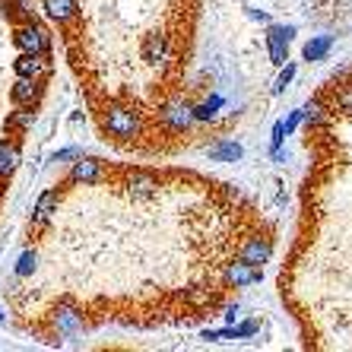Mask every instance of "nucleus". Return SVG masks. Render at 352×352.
I'll return each mask as SVG.
<instances>
[{
	"instance_id": "32",
	"label": "nucleus",
	"mask_w": 352,
	"mask_h": 352,
	"mask_svg": "<svg viewBox=\"0 0 352 352\" xmlns=\"http://www.w3.org/2000/svg\"><path fill=\"white\" fill-rule=\"evenodd\" d=\"M7 10H10V0H0V19L7 16Z\"/></svg>"
},
{
	"instance_id": "8",
	"label": "nucleus",
	"mask_w": 352,
	"mask_h": 352,
	"mask_svg": "<svg viewBox=\"0 0 352 352\" xmlns=\"http://www.w3.org/2000/svg\"><path fill=\"white\" fill-rule=\"evenodd\" d=\"M10 96H13L16 105H35V102H38V80H35V76H16Z\"/></svg>"
},
{
	"instance_id": "13",
	"label": "nucleus",
	"mask_w": 352,
	"mask_h": 352,
	"mask_svg": "<svg viewBox=\"0 0 352 352\" xmlns=\"http://www.w3.org/2000/svg\"><path fill=\"white\" fill-rule=\"evenodd\" d=\"M19 146L13 143V140H0V178H7V175L16 172L19 165Z\"/></svg>"
},
{
	"instance_id": "29",
	"label": "nucleus",
	"mask_w": 352,
	"mask_h": 352,
	"mask_svg": "<svg viewBox=\"0 0 352 352\" xmlns=\"http://www.w3.org/2000/svg\"><path fill=\"white\" fill-rule=\"evenodd\" d=\"M336 105L343 108V111H352V89L340 92V98H336Z\"/></svg>"
},
{
	"instance_id": "20",
	"label": "nucleus",
	"mask_w": 352,
	"mask_h": 352,
	"mask_svg": "<svg viewBox=\"0 0 352 352\" xmlns=\"http://www.w3.org/2000/svg\"><path fill=\"white\" fill-rule=\"evenodd\" d=\"M267 48H270V60L276 67H283L289 60V45H279V41H267Z\"/></svg>"
},
{
	"instance_id": "11",
	"label": "nucleus",
	"mask_w": 352,
	"mask_h": 352,
	"mask_svg": "<svg viewBox=\"0 0 352 352\" xmlns=\"http://www.w3.org/2000/svg\"><path fill=\"white\" fill-rule=\"evenodd\" d=\"M41 7L54 23H70L76 16V0H41Z\"/></svg>"
},
{
	"instance_id": "31",
	"label": "nucleus",
	"mask_w": 352,
	"mask_h": 352,
	"mask_svg": "<svg viewBox=\"0 0 352 352\" xmlns=\"http://www.w3.org/2000/svg\"><path fill=\"white\" fill-rule=\"evenodd\" d=\"M251 19H261V23H267V19H270V16H267L263 10H251Z\"/></svg>"
},
{
	"instance_id": "33",
	"label": "nucleus",
	"mask_w": 352,
	"mask_h": 352,
	"mask_svg": "<svg viewBox=\"0 0 352 352\" xmlns=\"http://www.w3.org/2000/svg\"><path fill=\"white\" fill-rule=\"evenodd\" d=\"M0 320H3V314H0Z\"/></svg>"
},
{
	"instance_id": "18",
	"label": "nucleus",
	"mask_w": 352,
	"mask_h": 352,
	"mask_svg": "<svg viewBox=\"0 0 352 352\" xmlns=\"http://www.w3.org/2000/svg\"><path fill=\"white\" fill-rule=\"evenodd\" d=\"M295 38V25H270L267 41H279V45H289Z\"/></svg>"
},
{
	"instance_id": "14",
	"label": "nucleus",
	"mask_w": 352,
	"mask_h": 352,
	"mask_svg": "<svg viewBox=\"0 0 352 352\" xmlns=\"http://www.w3.org/2000/svg\"><path fill=\"white\" fill-rule=\"evenodd\" d=\"M165 124H172L175 131H188L190 121H194V115H190V108H181V105H168L162 111Z\"/></svg>"
},
{
	"instance_id": "9",
	"label": "nucleus",
	"mask_w": 352,
	"mask_h": 352,
	"mask_svg": "<svg viewBox=\"0 0 352 352\" xmlns=\"http://www.w3.org/2000/svg\"><path fill=\"white\" fill-rule=\"evenodd\" d=\"M127 188H131L133 200H146V197L156 194L159 178L156 175H149V172H133L131 178H127Z\"/></svg>"
},
{
	"instance_id": "15",
	"label": "nucleus",
	"mask_w": 352,
	"mask_h": 352,
	"mask_svg": "<svg viewBox=\"0 0 352 352\" xmlns=\"http://www.w3.org/2000/svg\"><path fill=\"white\" fill-rule=\"evenodd\" d=\"M330 45H333V35H318V38H311L302 51L305 60H324V54L330 51Z\"/></svg>"
},
{
	"instance_id": "30",
	"label": "nucleus",
	"mask_w": 352,
	"mask_h": 352,
	"mask_svg": "<svg viewBox=\"0 0 352 352\" xmlns=\"http://www.w3.org/2000/svg\"><path fill=\"white\" fill-rule=\"evenodd\" d=\"M238 318V305H232V308H226V320H229V324H232V320H235Z\"/></svg>"
},
{
	"instance_id": "12",
	"label": "nucleus",
	"mask_w": 352,
	"mask_h": 352,
	"mask_svg": "<svg viewBox=\"0 0 352 352\" xmlns=\"http://www.w3.org/2000/svg\"><path fill=\"white\" fill-rule=\"evenodd\" d=\"M241 156H245V149L235 140H219L216 146H210V159L213 162H238Z\"/></svg>"
},
{
	"instance_id": "23",
	"label": "nucleus",
	"mask_w": 352,
	"mask_h": 352,
	"mask_svg": "<svg viewBox=\"0 0 352 352\" xmlns=\"http://www.w3.org/2000/svg\"><path fill=\"white\" fill-rule=\"evenodd\" d=\"M283 140H286V127H283V121H279V124H273V140H270L273 153H279V146H283Z\"/></svg>"
},
{
	"instance_id": "19",
	"label": "nucleus",
	"mask_w": 352,
	"mask_h": 352,
	"mask_svg": "<svg viewBox=\"0 0 352 352\" xmlns=\"http://www.w3.org/2000/svg\"><path fill=\"white\" fill-rule=\"evenodd\" d=\"M35 273V251H23L16 261V276H32Z\"/></svg>"
},
{
	"instance_id": "3",
	"label": "nucleus",
	"mask_w": 352,
	"mask_h": 352,
	"mask_svg": "<svg viewBox=\"0 0 352 352\" xmlns=\"http://www.w3.org/2000/svg\"><path fill=\"white\" fill-rule=\"evenodd\" d=\"M13 70L16 76H35L38 80L41 74H51V54H29V51H19V58L13 60Z\"/></svg>"
},
{
	"instance_id": "26",
	"label": "nucleus",
	"mask_w": 352,
	"mask_h": 352,
	"mask_svg": "<svg viewBox=\"0 0 352 352\" xmlns=\"http://www.w3.org/2000/svg\"><path fill=\"white\" fill-rule=\"evenodd\" d=\"M188 302L190 305H206L210 302V292H206V289H194V292L188 295Z\"/></svg>"
},
{
	"instance_id": "10",
	"label": "nucleus",
	"mask_w": 352,
	"mask_h": 352,
	"mask_svg": "<svg viewBox=\"0 0 352 352\" xmlns=\"http://www.w3.org/2000/svg\"><path fill=\"white\" fill-rule=\"evenodd\" d=\"M165 51H168V38H165V35L153 32V35H146V38H143V60H146V64H153V67L162 64Z\"/></svg>"
},
{
	"instance_id": "5",
	"label": "nucleus",
	"mask_w": 352,
	"mask_h": 352,
	"mask_svg": "<svg viewBox=\"0 0 352 352\" xmlns=\"http://www.w3.org/2000/svg\"><path fill=\"white\" fill-rule=\"evenodd\" d=\"M261 276H263L261 267L245 263V261L229 263V267H226V283H229V286H254V283H261Z\"/></svg>"
},
{
	"instance_id": "16",
	"label": "nucleus",
	"mask_w": 352,
	"mask_h": 352,
	"mask_svg": "<svg viewBox=\"0 0 352 352\" xmlns=\"http://www.w3.org/2000/svg\"><path fill=\"white\" fill-rule=\"evenodd\" d=\"M32 121H35L32 105H19V111H13V115L7 118V131H29Z\"/></svg>"
},
{
	"instance_id": "22",
	"label": "nucleus",
	"mask_w": 352,
	"mask_h": 352,
	"mask_svg": "<svg viewBox=\"0 0 352 352\" xmlns=\"http://www.w3.org/2000/svg\"><path fill=\"white\" fill-rule=\"evenodd\" d=\"M292 76H295V67L292 64H283V74H279V80H276V86H273V92H283L292 82Z\"/></svg>"
},
{
	"instance_id": "24",
	"label": "nucleus",
	"mask_w": 352,
	"mask_h": 352,
	"mask_svg": "<svg viewBox=\"0 0 352 352\" xmlns=\"http://www.w3.org/2000/svg\"><path fill=\"white\" fill-rule=\"evenodd\" d=\"M257 330H261V324H257V320H248V324L235 327V340H241V336H254Z\"/></svg>"
},
{
	"instance_id": "1",
	"label": "nucleus",
	"mask_w": 352,
	"mask_h": 352,
	"mask_svg": "<svg viewBox=\"0 0 352 352\" xmlns=\"http://www.w3.org/2000/svg\"><path fill=\"white\" fill-rule=\"evenodd\" d=\"M105 131L118 140H131L140 133V118L133 115L131 108H121V105H111L105 111Z\"/></svg>"
},
{
	"instance_id": "21",
	"label": "nucleus",
	"mask_w": 352,
	"mask_h": 352,
	"mask_svg": "<svg viewBox=\"0 0 352 352\" xmlns=\"http://www.w3.org/2000/svg\"><path fill=\"white\" fill-rule=\"evenodd\" d=\"M320 118H324V108H320V102L318 98H311L308 105L302 108V121H308V124H318Z\"/></svg>"
},
{
	"instance_id": "25",
	"label": "nucleus",
	"mask_w": 352,
	"mask_h": 352,
	"mask_svg": "<svg viewBox=\"0 0 352 352\" xmlns=\"http://www.w3.org/2000/svg\"><path fill=\"white\" fill-rule=\"evenodd\" d=\"M58 320L64 324L67 330H74V327H80V318H76L74 311H58Z\"/></svg>"
},
{
	"instance_id": "7",
	"label": "nucleus",
	"mask_w": 352,
	"mask_h": 352,
	"mask_svg": "<svg viewBox=\"0 0 352 352\" xmlns=\"http://www.w3.org/2000/svg\"><path fill=\"white\" fill-rule=\"evenodd\" d=\"M273 254V245H270V238H251L245 248H241V261L245 263H254V267H261V263H267Z\"/></svg>"
},
{
	"instance_id": "6",
	"label": "nucleus",
	"mask_w": 352,
	"mask_h": 352,
	"mask_svg": "<svg viewBox=\"0 0 352 352\" xmlns=\"http://www.w3.org/2000/svg\"><path fill=\"white\" fill-rule=\"evenodd\" d=\"M58 206H60V190H45V194L38 197V204H35V216H32V226L35 229H41L45 222L51 219V216L58 213Z\"/></svg>"
},
{
	"instance_id": "17",
	"label": "nucleus",
	"mask_w": 352,
	"mask_h": 352,
	"mask_svg": "<svg viewBox=\"0 0 352 352\" xmlns=\"http://www.w3.org/2000/svg\"><path fill=\"white\" fill-rule=\"evenodd\" d=\"M222 105V98L219 96H213L210 98V102H204V105H197L194 111H190V115H194V121H210V118L216 115V108Z\"/></svg>"
},
{
	"instance_id": "27",
	"label": "nucleus",
	"mask_w": 352,
	"mask_h": 352,
	"mask_svg": "<svg viewBox=\"0 0 352 352\" xmlns=\"http://www.w3.org/2000/svg\"><path fill=\"white\" fill-rule=\"evenodd\" d=\"M298 124H302V111H292V115H289V121H283V127H286V137L295 131V127H298Z\"/></svg>"
},
{
	"instance_id": "4",
	"label": "nucleus",
	"mask_w": 352,
	"mask_h": 352,
	"mask_svg": "<svg viewBox=\"0 0 352 352\" xmlns=\"http://www.w3.org/2000/svg\"><path fill=\"white\" fill-rule=\"evenodd\" d=\"M70 181L74 184H98L102 181V162L92 156H76L74 168H70Z\"/></svg>"
},
{
	"instance_id": "28",
	"label": "nucleus",
	"mask_w": 352,
	"mask_h": 352,
	"mask_svg": "<svg viewBox=\"0 0 352 352\" xmlns=\"http://www.w3.org/2000/svg\"><path fill=\"white\" fill-rule=\"evenodd\" d=\"M80 156V149L70 146V149H60V153H54V162H67V159H76Z\"/></svg>"
},
{
	"instance_id": "2",
	"label": "nucleus",
	"mask_w": 352,
	"mask_h": 352,
	"mask_svg": "<svg viewBox=\"0 0 352 352\" xmlns=\"http://www.w3.org/2000/svg\"><path fill=\"white\" fill-rule=\"evenodd\" d=\"M13 41H16V48L19 51H29V54H45L48 51V32L41 29V25H35V23H25V25H19L16 32H13Z\"/></svg>"
}]
</instances>
